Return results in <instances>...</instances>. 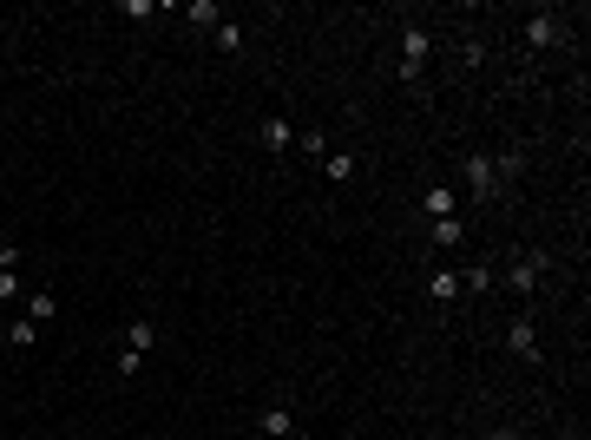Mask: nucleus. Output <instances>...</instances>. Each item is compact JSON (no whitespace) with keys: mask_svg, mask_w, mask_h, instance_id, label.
I'll use <instances>...</instances> for the list:
<instances>
[{"mask_svg":"<svg viewBox=\"0 0 591 440\" xmlns=\"http://www.w3.org/2000/svg\"><path fill=\"white\" fill-rule=\"evenodd\" d=\"M546 269H552V257H546V250H519V257L506 263V290L539 296V290H546Z\"/></svg>","mask_w":591,"mask_h":440,"instance_id":"f257e3e1","label":"nucleus"},{"mask_svg":"<svg viewBox=\"0 0 591 440\" xmlns=\"http://www.w3.org/2000/svg\"><path fill=\"white\" fill-rule=\"evenodd\" d=\"M460 178H467V191H473V204H493V197L506 191V184H499V172H493V158H480V151H473V158L460 164Z\"/></svg>","mask_w":591,"mask_h":440,"instance_id":"f03ea898","label":"nucleus"},{"mask_svg":"<svg viewBox=\"0 0 591 440\" xmlns=\"http://www.w3.org/2000/svg\"><path fill=\"white\" fill-rule=\"evenodd\" d=\"M420 66H427V33L408 27L401 33V79H408V86H420Z\"/></svg>","mask_w":591,"mask_h":440,"instance_id":"7ed1b4c3","label":"nucleus"},{"mask_svg":"<svg viewBox=\"0 0 591 440\" xmlns=\"http://www.w3.org/2000/svg\"><path fill=\"white\" fill-rule=\"evenodd\" d=\"M506 348H513L519 362H546V348H539V323H532V316H519V323L506 329Z\"/></svg>","mask_w":591,"mask_h":440,"instance_id":"20e7f679","label":"nucleus"},{"mask_svg":"<svg viewBox=\"0 0 591 440\" xmlns=\"http://www.w3.org/2000/svg\"><path fill=\"white\" fill-rule=\"evenodd\" d=\"M559 40H565L559 13H532V20H526V46H532V53H546V46H559Z\"/></svg>","mask_w":591,"mask_h":440,"instance_id":"39448f33","label":"nucleus"},{"mask_svg":"<svg viewBox=\"0 0 591 440\" xmlns=\"http://www.w3.org/2000/svg\"><path fill=\"white\" fill-rule=\"evenodd\" d=\"M453 204H460V197H453V184H427V191H420V211H427V224H434V217H460Z\"/></svg>","mask_w":591,"mask_h":440,"instance_id":"423d86ee","label":"nucleus"},{"mask_svg":"<svg viewBox=\"0 0 591 440\" xmlns=\"http://www.w3.org/2000/svg\"><path fill=\"white\" fill-rule=\"evenodd\" d=\"M460 236H467L460 217H434V224H427V244L434 250H460Z\"/></svg>","mask_w":591,"mask_h":440,"instance_id":"0eeeda50","label":"nucleus"},{"mask_svg":"<svg viewBox=\"0 0 591 440\" xmlns=\"http://www.w3.org/2000/svg\"><path fill=\"white\" fill-rule=\"evenodd\" d=\"M257 434L290 440V434H296V414H290V408H263V414H257Z\"/></svg>","mask_w":591,"mask_h":440,"instance_id":"6e6552de","label":"nucleus"},{"mask_svg":"<svg viewBox=\"0 0 591 440\" xmlns=\"http://www.w3.org/2000/svg\"><path fill=\"white\" fill-rule=\"evenodd\" d=\"M125 348H139V355H151V348H158V329H151V316L125 323Z\"/></svg>","mask_w":591,"mask_h":440,"instance_id":"1a4fd4ad","label":"nucleus"},{"mask_svg":"<svg viewBox=\"0 0 591 440\" xmlns=\"http://www.w3.org/2000/svg\"><path fill=\"white\" fill-rule=\"evenodd\" d=\"M263 145L269 151H290L296 145V125H290V118H263Z\"/></svg>","mask_w":591,"mask_h":440,"instance_id":"9d476101","label":"nucleus"},{"mask_svg":"<svg viewBox=\"0 0 591 440\" xmlns=\"http://www.w3.org/2000/svg\"><path fill=\"white\" fill-rule=\"evenodd\" d=\"M427 296H434V302H453V296H460V269H434V276H427Z\"/></svg>","mask_w":591,"mask_h":440,"instance_id":"9b49d317","label":"nucleus"},{"mask_svg":"<svg viewBox=\"0 0 591 440\" xmlns=\"http://www.w3.org/2000/svg\"><path fill=\"white\" fill-rule=\"evenodd\" d=\"M323 178H329V184H348V178H355V151H329V158H323Z\"/></svg>","mask_w":591,"mask_h":440,"instance_id":"f8f14e48","label":"nucleus"},{"mask_svg":"<svg viewBox=\"0 0 591 440\" xmlns=\"http://www.w3.org/2000/svg\"><path fill=\"white\" fill-rule=\"evenodd\" d=\"M460 290H473V296H486V290H499V276L486 263H473V269H460Z\"/></svg>","mask_w":591,"mask_h":440,"instance_id":"ddd939ff","label":"nucleus"},{"mask_svg":"<svg viewBox=\"0 0 591 440\" xmlns=\"http://www.w3.org/2000/svg\"><path fill=\"white\" fill-rule=\"evenodd\" d=\"M53 309H60L53 290H33V296H27V323H53Z\"/></svg>","mask_w":591,"mask_h":440,"instance_id":"4468645a","label":"nucleus"},{"mask_svg":"<svg viewBox=\"0 0 591 440\" xmlns=\"http://www.w3.org/2000/svg\"><path fill=\"white\" fill-rule=\"evenodd\" d=\"M33 342H40V323H27V316L7 323V348H33Z\"/></svg>","mask_w":591,"mask_h":440,"instance_id":"2eb2a0df","label":"nucleus"},{"mask_svg":"<svg viewBox=\"0 0 591 440\" xmlns=\"http://www.w3.org/2000/svg\"><path fill=\"white\" fill-rule=\"evenodd\" d=\"M211 33H217V46H224V53H244V27H236V20H217Z\"/></svg>","mask_w":591,"mask_h":440,"instance_id":"dca6fc26","label":"nucleus"},{"mask_svg":"<svg viewBox=\"0 0 591 440\" xmlns=\"http://www.w3.org/2000/svg\"><path fill=\"white\" fill-rule=\"evenodd\" d=\"M139 368H145V355H139V348H118V375L132 381V375H139Z\"/></svg>","mask_w":591,"mask_h":440,"instance_id":"f3484780","label":"nucleus"},{"mask_svg":"<svg viewBox=\"0 0 591 440\" xmlns=\"http://www.w3.org/2000/svg\"><path fill=\"white\" fill-rule=\"evenodd\" d=\"M296 145L309 151V158H329V145H323V132H296Z\"/></svg>","mask_w":591,"mask_h":440,"instance_id":"a211bd4d","label":"nucleus"},{"mask_svg":"<svg viewBox=\"0 0 591 440\" xmlns=\"http://www.w3.org/2000/svg\"><path fill=\"white\" fill-rule=\"evenodd\" d=\"M20 296V269H0V302H13Z\"/></svg>","mask_w":591,"mask_h":440,"instance_id":"6ab92c4d","label":"nucleus"},{"mask_svg":"<svg viewBox=\"0 0 591 440\" xmlns=\"http://www.w3.org/2000/svg\"><path fill=\"white\" fill-rule=\"evenodd\" d=\"M486 440H519V434H513V428H493V434H486Z\"/></svg>","mask_w":591,"mask_h":440,"instance_id":"aec40b11","label":"nucleus"}]
</instances>
